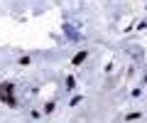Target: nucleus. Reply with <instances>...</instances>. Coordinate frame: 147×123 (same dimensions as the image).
I'll return each instance as SVG.
<instances>
[{
  "instance_id": "nucleus-1",
  "label": "nucleus",
  "mask_w": 147,
  "mask_h": 123,
  "mask_svg": "<svg viewBox=\"0 0 147 123\" xmlns=\"http://www.w3.org/2000/svg\"><path fill=\"white\" fill-rule=\"evenodd\" d=\"M84 59H86V52H79L76 57H74V64L79 67V64H84Z\"/></svg>"
}]
</instances>
